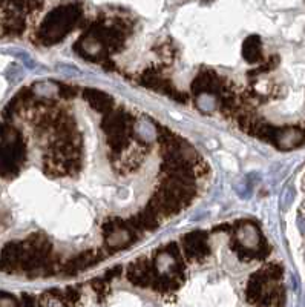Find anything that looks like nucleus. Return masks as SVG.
Listing matches in <instances>:
<instances>
[{"label":"nucleus","instance_id":"f257e3e1","mask_svg":"<svg viewBox=\"0 0 305 307\" xmlns=\"http://www.w3.org/2000/svg\"><path fill=\"white\" fill-rule=\"evenodd\" d=\"M272 140L281 149H293L304 143L305 134L298 128H284V129H275Z\"/></svg>","mask_w":305,"mask_h":307},{"label":"nucleus","instance_id":"f03ea898","mask_svg":"<svg viewBox=\"0 0 305 307\" xmlns=\"http://www.w3.org/2000/svg\"><path fill=\"white\" fill-rule=\"evenodd\" d=\"M244 55L250 62L261 60V47H259V39L258 37H250L247 40L245 47H244Z\"/></svg>","mask_w":305,"mask_h":307},{"label":"nucleus","instance_id":"7ed1b4c3","mask_svg":"<svg viewBox=\"0 0 305 307\" xmlns=\"http://www.w3.org/2000/svg\"><path fill=\"white\" fill-rule=\"evenodd\" d=\"M0 307H17V304L11 297H2L0 298Z\"/></svg>","mask_w":305,"mask_h":307}]
</instances>
